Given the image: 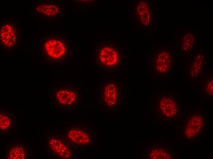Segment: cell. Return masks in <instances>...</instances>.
<instances>
[{
    "instance_id": "cell-1",
    "label": "cell",
    "mask_w": 213,
    "mask_h": 159,
    "mask_svg": "<svg viewBox=\"0 0 213 159\" xmlns=\"http://www.w3.org/2000/svg\"><path fill=\"white\" fill-rule=\"evenodd\" d=\"M43 57L49 63L62 64L67 61L70 55V46L63 35H49L43 39L41 44Z\"/></svg>"
},
{
    "instance_id": "cell-2",
    "label": "cell",
    "mask_w": 213,
    "mask_h": 159,
    "mask_svg": "<svg viewBox=\"0 0 213 159\" xmlns=\"http://www.w3.org/2000/svg\"><path fill=\"white\" fill-rule=\"evenodd\" d=\"M81 94L80 87L77 83H58L53 88V102L59 108H74L80 102Z\"/></svg>"
},
{
    "instance_id": "cell-3",
    "label": "cell",
    "mask_w": 213,
    "mask_h": 159,
    "mask_svg": "<svg viewBox=\"0 0 213 159\" xmlns=\"http://www.w3.org/2000/svg\"><path fill=\"white\" fill-rule=\"evenodd\" d=\"M95 61L99 67L105 70H115L120 63V54L115 46L103 44L95 51Z\"/></svg>"
},
{
    "instance_id": "cell-4",
    "label": "cell",
    "mask_w": 213,
    "mask_h": 159,
    "mask_svg": "<svg viewBox=\"0 0 213 159\" xmlns=\"http://www.w3.org/2000/svg\"><path fill=\"white\" fill-rule=\"evenodd\" d=\"M119 84L116 80H107L99 87L102 95V101L105 107L113 108L117 104L119 95Z\"/></svg>"
},
{
    "instance_id": "cell-5",
    "label": "cell",
    "mask_w": 213,
    "mask_h": 159,
    "mask_svg": "<svg viewBox=\"0 0 213 159\" xmlns=\"http://www.w3.org/2000/svg\"><path fill=\"white\" fill-rule=\"evenodd\" d=\"M18 26L15 22L7 21L1 27L0 42L4 48L12 49L18 40Z\"/></svg>"
},
{
    "instance_id": "cell-6",
    "label": "cell",
    "mask_w": 213,
    "mask_h": 159,
    "mask_svg": "<svg viewBox=\"0 0 213 159\" xmlns=\"http://www.w3.org/2000/svg\"><path fill=\"white\" fill-rule=\"evenodd\" d=\"M67 137L71 142L76 145L85 146L91 144V134L84 128H71L67 132Z\"/></svg>"
},
{
    "instance_id": "cell-7",
    "label": "cell",
    "mask_w": 213,
    "mask_h": 159,
    "mask_svg": "<svg viewBox=\"0 0 213 159\" xmlns=\"http://www.w3.org/2000/svg\"><path fill=\"white\" fill-rule=\"evenodd\" d=\"M48 143L49 150L56 157L65 159L72 157V150L61 139L52 137L49 139Z\"/></svg>"
},
{
    "instance_id": "cell-8",
    "label": "cell",
    "mask_w": 213,
    "mask_h": 159,
    "mask_svg": "<svg viewBox=\"0 0 213 159\" xmlns=\"http://www.w3.org/2000/svg\"><path fill=\"white\" fill-rule=\"evenodd\" d=\"M172 66V58L168 50H162L155 58V69L159 74H164L168 72Z\"/></svg>"
},
{
    "instance_id": "cell-9",
    "label": "cell",
    "mask_w": 213,
    "mask_h": 159,
    "mask_svg": "<svg viewBox=\"0 0 213 159\" xmlns=\"http://www.w3.org/2000/svg\"><path fill=\"white\" fill-rule=\"evenodd\" d=\"M13 113L7 109H1L0 114V130L6 133L11 131L13 127Z\"/></svg>"
},
{
    "instance_id": "cell-10",
    "label": "cell",
    "mask_w": 213,
    "mask_h": 159,
    "mask_svg": "<svg viewBox=\"0 0 213 159\" xmlns=\"http://www.w3.org/2000/svg\"><path fill=\"white\" fill-rule=\"evenodd\" d=\"M36 11L38 14L48 17H53L57 15L59 13L58 6L53 4H40L37 5Z\"/></svg>"
},
{
    "instance_id": "cell-11",
    "label": "cell",
    "mask_w": 213,
    "mask_h": 159,
    "mask_svg": "<svg viewBox=\"0 0 213 159\" xmlns=\"http://www.w3.org/2000/svg\"><path fill=\"white\" fill-rule=\"evenodd\" d=\"M136 11L141 23L145 26L148 25L151 17L148 4L145 1L141 2L137 6Z\"/></svg>"
},
{
    "instance_id": "cell-12",
    "label": "cell",
    "mask_w": 213,
    "mask_h": 159,
    "mask_svg": "<svg viewBox=\"0 0 213 159\" xmlns=\"http://www.w3.org/2000/svg\"><path fill=\"white\" fill-rule=\"evenodd\" d=\"M159 107L160 109L165 115L167 113L171 114L172 112H177V107L176 102L170 97L167 96L163 97L159 101Z\"/></svg>"
},
{
    "instance_id": "cell-13",
    "label": "cell",
    "mask_w": 213,
    "mask_h": 159,
    "mask_svg": "<svg viewBox=\"0 0 213 159\" xmlns=\"http://www.w3.org/2000/svg\"><path fill=\"white\" fill-rule=\"evenodd\" d=\"M196 40L195 35L193 33L187 32L182 39V49L185 52H190L194 48Z\"/></svg>"
},
{
    "instance_id": "cell-14",
    "label": "cell",
    "mask_w": 213,
    "mask_h": 159,
    "mask_svg": "<svg viewBox=\"0 0 213 159\" xmlns=\"http://www.w3.org/2000/svg\"><path fill=\"white\" fill-rule=\"evenodd\" d=\"M203 58L201 54L198 55L192 61L190 71V75L192 77H196L200 74L203 65Z\"/></svg>"
},
{
    "instance_id": "cell-15",
    "label": "cell",
    "mask_w": 213,
    "mask_h": 159,
    "mask_svg": "<svg viewBox=\"0 0 213 159\" xmlns=\"http://www.w3.org/2000/svg\"><path fill=\"white\" fill-rule=\"evenodd\" d=\"M26 157L24 149L22 146H16L13 147L9 150L7 158L9 159H24Z\"/></svg>"
},
{
    "instance_id": "cell-16",
    "label": "cell",
    "mask_w": 213,
    "mask_h": 159,
    "mask_svg": "<svg viewBox=\"0 0 213 159\" xmlns=\"http://www.w3.org/2000/svg\"><path fill=\"white\" fill-rule=\"evenodd\" d=\"M207 82L205 84V92L208 94L209 95H213V78L207 80Z\"/></svg>"
},
{
    "instance_id": "cell-17",
    "label": "cell",
    "mask_w": 213,
    "mask_h": 159,
    "mask_svg": "<svg viewBox=\"0 0 213 159\" xmlns=\"http://www.w3.org/2000/svg\"><path fill=\"white\" fill-rule=\"evenodd\" d=\"M166 156H169L168 154H167Z\"/></svg>"
}]
</instances>
